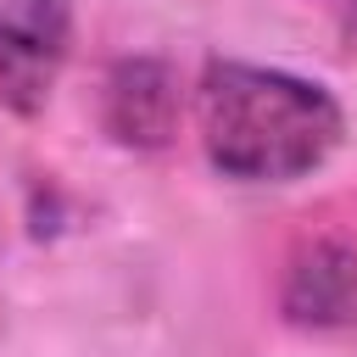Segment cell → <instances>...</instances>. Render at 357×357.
I'll list each match as a JSON object with an SVG mask.
<instances>
[{
	"label": "cell",
	"instance_id": "obj_1",
	"mask_svg": "<svg viewBox=\"0 0 357 357\" xmlns=\"http://www.w3.org/2000/svg\"><path fill=\"white\" fill-rule=\"evenodd\" d=\"M201 145L206 162L245 184H284L312 173L340 145V106L324 84L251 67V61H212L201 73Z\"/></svg>",
	"mask_w": 357,
	"mask_h": 357
},
{
	"label": "cell",
	"instance_id": "obj_3",
	"mask_svg": "<svg viewBox=\"0 0 357 357\" xmlns=\"http://www.w3.org/2000/svg\"><path fill=\"white\" fill-rule=\"evenodd\" d=\"M106 134L128 151H162L178 134V78L156 56H123L100 95Z\"/></svg>",
	"mask_w": 357,
	"mask_h": 357
},
{
	"label": "cell",
	"instance_id": "obj_4",
	"mask_svg": "<svg viewBox=\"0 0 357 357\" xmlns=\"http://www.w3.org/2000/svg\"><path fill=\"white\" fill-rule=\"evenodd\" d=\"M279 312L296 329H346V324H357V251L346 240L301 245L284 268Z\"/></svg>",
	"mask_w": 357,
	"mask_h": 357
},
{
	"label": "cell",
	"instance_id": "obj_2",
	"mask_svg": "<svg viewBox=\"0 0 357 357\" xmlns=\"http://www.w3.org/2000/svg\"><path fill=\"white\" fill-rule=\"evenodd\" d=\"M73 6L67 0H0V106L33 117L67 61Z\"/></svg>",
	"mask_w": 357,
	"mask_h": 357
}]
</instances>
